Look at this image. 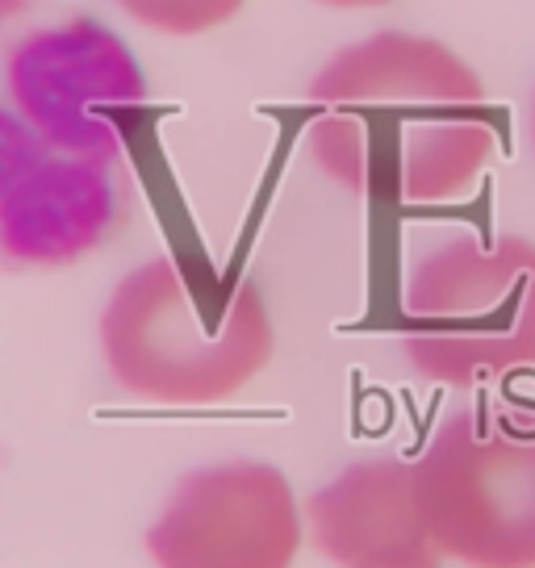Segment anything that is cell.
<instances>
[{"instance_id":"obj_1","label":"cell","mask_w":535,"mask_h":568,"mask_svg":"<svg viewBox=\"0 0 535 568\" xmlns=\"http://www.w3.org/2000/svg\"><path fill=\"white\" fill-rule=\"evenodd\" d=\"M147 97L109 26L54 0H0V272L72 267L122 234Z\"/></svg>"},{"instance_id":"obj_2","label":"cell","mask_w":535,"mask_h":568,"mask_svg":"<svg viewBox=\"0 0 535 568\" xmlns=\"http://www.w3.org/2000/svg\"><path fill=\"white\" fill-rule=\"evenodd\" d=\"M305 146L347 193L376 205H444L473 193L498 151V125L482 75L452 47L381 30L322 63Z\"/></svg>"},{"instance_id":"obj_3","label":"cell","mask_w":535,"mask_h":568,"mask_svg":"<svg viewBox=\"0 0 535 568\" xmlns=\"http://www.w3.org/2000/svg\"><path fill=\"white\" fill-rule=\"evenodd\" d=\"M101 352L109 376L143 402L214 406L264 373L276 331L251 276L155 255L109 293Z\"/></svg>"},{"instance_id":"obj_4","label":"cell","mask_w":535,"mask_h":568,"mask_svg":"<svg viewBox=\"0 0 535 568\" xmlns=\"http://www.w3.org/2000/svg\"><path fill=\"white\" fill-rule=\"evenodd\" d=\"M402 352L431 385L482 389L535 368V243L452 234L411 264Z\"/></svg>"},{"instance_id":"obj_5","label":"cell","mask_w":535,"mask_h":568,"mask_svg":"<svg viewBox=\"0 0 535 568\" xmlns=\"http://www.w3.org/2000/svg\"><path fill=\"white\" fill-rule=\"evenodd\" d=\"M411 473L444 560L535 568V402L485 397L452 409Z\"/></svg>"},{"instance_id":"obj_6","label":"cell","mask_w":535,"mask_h":568,"mask_svg":"<svg viewBox=\"0 0 535 568\" xmlns=\"http://www.w3.org/2000/svg\"><path fill=\"white\" fill-rule=\"evenodd\" d=\"M302 551V506L264 460H222L180 477L147 531L155 568H289Z\"/></svg>"},{"instance_id":"obj_7","label":"cell","mask_w":535,"mask_h":568,"mask_svg":"<svg viewBox=\"0 0 535 568\" xmlns=\"http://www.w3.org/2000/svg\"><path fill=\"white\" fill-rule=\"evenodd\" d=\"M314 548L340 568H440L411 460L373 456L347 464L305 501Z\"/></svg>"},{"instance_id":"obj_8","label":"cell","mask_w":535,"mask_h":568,"mask_svg":"<svg viewBox=\"0 0 535 568\" xmlns=\"http://www.w3.org/2000/svg\"><path fill=\"white\" fill-rule=\"evenodd\" d=\"M122 13L172 38H196L205 30H218L248 4V0H113Z\"/></svg>"},{"instance_id":"obj_9","label":"cell","mask_w":535,"mask_h":568,"mask_svg":"<svg viewBox=\"0 0 535 568\" xmlns=\"http://www.w3.org/2000/svg\"><path fill=\"white\" fill-rule=\"evenodd\" d=\"M326 9H376V4H390V0H314Z\"/></svg>"},{"instance_id":"obj_10","label":"cell","mask_w":535,"mask_h":568,"mask_svg":"<svg viewBox=\"0 0 535 568\" xmlns=\"http://www.w3.org/2000/svg\"><path fill=\"white\" fill-rule=\"evenodd\" d=\"M527 134H532V151H535V89H532V105H527Z\"/></svg>"}]
</instances>
